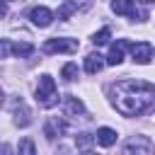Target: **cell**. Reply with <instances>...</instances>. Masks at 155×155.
<instances>
[{"mask_svg": "<svg viewBox=\"0 0 155 155\" xmlns=\"http://www.w3.org/2000/svg\"><path fill=\"white\" fill-rule=\"evenodd\" d=\"M111 102L119 114L138 116L155 102V87L145 80H119L111 85Z\"/></svg>", "mask_w": 155, "mask_h": 155, "instance_id": "1", "label": "cell"}, {"mask_svg": "<svg viewBox=\"0 0 155 155\" xmlns=\"http://www.w3.org/2000/svg\"><path fill=\"white\" fill-rule=\"evenodd\" d=\"M36 102L46 109L56 107L58 104V90H56V82L51 75H41L39 78V85H36Z\"/></svg>", "mask_w": 155, "mask_h": 155, "instance_id": "2", "label": "cell"}, {"mask_svg": "<svg viewBox=\"0 0 155 155\" xmlns=\"http://www.w3.org/2000/svg\"><path fill=\"white\" fill-rule=\"evenodd\" d=\"M44 53H75L78 51V39H48L44 41Z\"/></svg>", "mask_w": 155, "mask_h": 155, "instance_id": "3", "label": "cell"}, {"mask_svg": "<svg viewBox=\"0 0 155 155\" xmlns=\"http://www.w3.org/2000/svg\"><path fill=\"white\" fill-rule=\"evenodd\" d=\"M126 46L131 48V56L136 63H140V65L150 63V58H153V44L150 41H138V44H126Z\"/></svg>", "mask_w": 155, "mask_h": 155, "instance_id": "4", "label": "cell"}, {"mask_svg": "<svg viewBox=\"0 0 155 155\" xmlns=\"http://www.w3.org/2000/svg\"><path fill=\"white\" fill-rule=\"evenodd\" d=\"M111 10H114L116 15H126V17H133V19H136V15H140L143 19L148 17L145 12H138V10H136V2H133V0H114V2H111Z\"/></svg>", "mask_w": 155, "mask_h": 155, "instance_id": "5", "label": "cell"}, {"mask_svg": "<svg viewBox=\"0 0 155 155\" xmlns=\"http://www.w3.org/2000/svg\"><path fill=\"white\" fill-rule=\"evenodd\" d=\"M29 19H31L36 27H48V24L53 22V12H51L48 7H34V10L29 12Z\"/></svg>", "mask_w": 155, "mask_h": 155, "instance_id": "6", "label": "cell"}, {"mask_svg": "<svg viewBox=\"0 0 155 155\" xmlns=\"http://www.w3.org/2000/svg\"><path fill=\"white\" fill-rule=\"evenodd\" d=\"M65 131H68L65 121H58V119H48V121H46V126H44V136H46L48 140H53L56 136H63Z\"/></svg>", "mask_w": 155, "mask_h": 155, "instance_id": "7", "label": "cell"}, {"mask_svg": "<svg viewBox=\"0 0 155 155\" xmlns=\"http://www.w3.org/2000/svg\"><path fill=\"white\" fill-rule=\"evenodd\" d=\"M126 39H119L116 44H111V51H109V56H107V61L104 63H109V65H119L121 61H124V48H126Z\"/></svg>", "mask_w": 155, "mask_h": 155, "instance_id": "8", "label": "cell"}, {"mask_svg": "<svg viewBox=\"0 0 155 155\" xmlns=\"http://www.w3.org/2000/svg\"><path fill=\"white\" fill-rule=\"evenodd\" d=\"M150 148H153V143H150L148 138L140 136V138H136V140H128L126 148H124V153H143V155H148Z\"/></svg>", "mask_w": 155, "mask_h": 155, "instance_id": "9", "label": "cell"}, {"mask_svg": "<svg viewBox=\"0 0 155 155\" xmlns=\"http://www.w3.org/2000/svg\"><path fill=\"white\" fill-rule=\"evenodd\" d=\"M94 140H97L102 148H109V145H114V143H116V131H114V128L102 126V128L94 133Z\"/></svg>", "mask_w": 155, "mask_h": 155, "instance_id": "10", "label": "cell"}, {"mask_svg": "<svg viewBox=\"0 0 155 155\" xmlns=\"http://www.w3.org/2000/svg\"><path fill=\"white\" fill-rule=\"evenodd\" d=\"M102 68H104V56H99V53H90V56L85 58V70H87V73L94 75V73H99Z\"/></svg>", "mask_w": 155, "mask_h": 155, "instance_id": "11", "label": "cell"}, {"mask_svg": "<svg viewBox=\"0 0 155 155\" xmlns=\"http://www.w3.org/2000/svg\"><path fill=\"white\" fill-rule=\"evenodd\" d=\"M63 104H65V114H68V116H80V114L85 111V107H82V102H80L78 97H73V94H68Z\"/></svg>", "mask_w": 155, "mask_h": 155, "instance_id": "12", "label": "cell"}, {"mask_svg": "<svg viewBox=\"0 0 155 155\" xmlns=\"http://www.w3.org/2000/svg\"><path fill=\"white\" fill-rule=\"evenodd\" d=\"M78 7H80V2H78V0H68V2H63V7L58 10V19H68Z\"/></svg>", "mask_w": 155, "mask_h": 155, "instance_id": "13", "label": "cell"}, {"mask_svg": "<svg viewBox=\"0 0 155 155\" xmlns=\"http://www.w3.org/2000/svg\"><path fill=\"white\" fill-rule=\"evenodd\" d=\"M10 51H12L15 56H19V58H27V56L34 53V46H31V44H12Z\"/></svg>", "mask_w": 155, "mask_h": 155, "instance_id": "14", "label": "cell"}, {"mask_svg": "<svg viewBox=\"0 0 155 155\" xmlns=\"http://www.w3.org/2000/svg\"><path fill=\"white\" fill-rule=\"evenodd\" d=\"M92 143H94V136H90V133H78V136H75V145H78L80 150H87Z\"/></svg>", "mask_w": 155, "mask_h": 155, "instance_id": "15", "label": "cell"}, {"mask_svg": "<svg viewBox=\"0 0 155 155\" xmlns=\"http://www.w3.org/2000/svg\"><path fill=\"white\" fill-rule=\"evenodd\" d=\"M61 78H63V80H68V82H70V80H75V78H78V65H75V63H65V65H63V70H61Z\"/></svg>", "mask_w": 155, "mask_h": 155, "instance_id": "16", "label": "cell"}, {"mask_svg": "<svg viewBox=\"0 0 155 155\" xmlns=\"http://www.w3.org/2000/svg\"><path fill=\"white\" fill-rule=\"evenodd\" d=\"M109 36H111V31L104 27V29H99V31L92 36V44H94V46H104V44L109 41Z\"/></svg>", "mask_w": 155, "mask_h": 155, "instance_id": "17", "label": "cell"}, {"mask_svg": "<svg viewBox=\"0 0 155 155\" xmlns=\"http://www.w3.org/2000/svg\"><path fill=\"white\" fill-rule=\"evenodd\" d=\"M17 148H19V153H29V155H31V153H36V148H34V143H31V140H22Z\"/></svg>", "mask_w": 155, "mask_h": 155, "instance_id": "18", "label": "cell"}, {"mask_svg": "<svg viewBox=\"0 0 155 155\" xmlns=\"http://www.w3.org/2000/svg\"><path fill=\"white\" fill-rule=\"evenodd\" d=\"M10 48H12V44H10V41H5V39H2V41H0V58H5V56H7V53H10Z\"/></svg>", "mask_w": 155, "mask_h": 155, "instance_id": "19", "label": "cell"}, {"mask_svg": "<svg viewBox=\"0 0 155 155\" xmlns=\"http://www.w3.org/2000/svg\"><path fill=\"white\" fill-rule=\"evenodd\" d=\"M5 12H7V7H5V2H0V17H5Z\"/></svg>", "mask_w": 155, "mask_h": 155, "instance_id": "20", "label": "cell"}, {"mask_svg": "<svg viewBox=\"0 0 155 155\" xmlns=\"http://www.w3.org/2000/svg\"><path fill=\"white\" fill-rule=\"evenodd\" d=\"M140 2H145V5H150V2H153V0H140Z\"/></svg>", "mask_w": 155, "mask_h": 155, "instance_id": "21", "label": "cell"}, {"mask_svg": "<svg viewBox=\"0 0 155 155\" xmlns=\"http://www.w3.org/2000/svg\"><path fill=\"white\" fill-rule=\"evenodd\" d=\"M0 104H2V90H0Z\"/></svg>", "mask_w": 155, "mask_h": 155, "instance_id": "22", "label": "cell"}]
</instances>
